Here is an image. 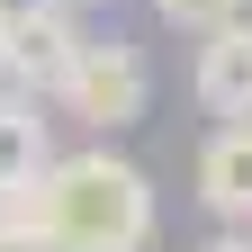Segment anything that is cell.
<instances>
[{"label":"cell","mask_w":252,"mask_h":252,"mask_svg":"<svg viewBox=\"0 0 252 252\" xmlns=\"http://www.w3.org/2000/svg\"><path fill=\"white\" fill-rule=\"evenodd\" d=\"M18 216L45 234V252H144L162 207H153V180L108 144L54 153L36 171V189L18 198Z\"/></svg>","instance_id":"1"},{"label":"cell","mask_w":252,"mask_h":252,"mask_svg":"<svg viewBox=\"0 0 252 252\" xmlns=\"http://www.w3.org/2000/svg\"><path fill=\"white\" fill-rule=\"evenodd\" d=\"M72 9H81V0H72Z\"/></svg>","instance_id":"11"},{"label":"cell","mask_w":252,"mask_h":252,"mask_svg":"<svg viewBox=\"0 0 252 252\" xmlns=\"http://www.w3.org/2000/svg\"><path fill=\"white\" fill-rule=\"evenodd\" d=\"M198 252H252V234H216V243H198Z\"/></svg>","instance_id":"10"},{"label":"cell","mask_w":252,"mask_h":252,"mask_svg":"<svg viewBox=\"0 0 252 252\" xmlns=\"http://www.w3.org/2000/svg\"><path fill=\"white\" fill-rule=\"evenodd\" d=\"M54 108H63V117H81V126H99V135L135 126V117L153 108V63H144V45H135V36H90L81 63L63 72Z\"/></svg>","instance_id":"2"},{"label":"cell","mask_w":252,"mask_h":252,"mask_svg":"<svg viewBox=\"0 0 252 252\" xmlns=\"http://www.w3.org/2000/svg\"><path fill=\"white\" fill-rule=\"evenodd\" d=\"M153 18L180 27V36H216V27L243 18V0H153Z\"/></svg>","instance_id":"7"},{"label":"cell","mask_w":252,"mask_h":252,"mask_svg":"<svg viewBox=\"0 0 252 252\" xmlns=\"http://www.w3.org/2000/svg\"><path fill=\"white\" fill-rule=\"evenodd\" d=\"M198 198L225 216L234 234H252V117L216 126V135L198 144Z\"/></svg>","instance_id":"6"},{"label":"cell","mask_w":252,"mask_h":252,"mask_svg":"<svg viewBox=\"0 0 252 252\" xmlns=\"http://www.w3.org/2000/svg\"><path fill=\"white\" fill-rule=\"evenodd\" d=\"M0 252H45V234H36V225H27V216H18V207H0Z\"/></svg>","instance_id":"8"},{"label":"cell","mask_w":252,"mask_h":252,"mask_svg":"<svg viewBox=\"0 0 252 252\" xmlns=\"http://www.w3.org/2000/svg\"><path fill=\"white\" fill-rule=\"evenodd\" d=\"M81 45H90V27H81L72 0H27V9H18V36H9V90L54 99L63 72L81 63Z\"/></svg>","instance_id":"3"},{"label":"cell","mask_w":252,"mask_h":252,"mask_svg":"<svg viewBox=\"0 0 252 252\" xmlns=\"http://www.w3.org/2000/svg\"><path fill=\"white\" fill-rule=\"evenodd\" d=\"M45 162H54V117H45V99L0 90V207H18Z\"/></svg>","instance_id":"5"},{"label":"cell","mask_w":252,"mask_h":252,"mask_svg":"<svg viewBox=\"0 0 252 252\" xmlns=\"http://www.w3.org/2000/svg\"><path fill=\"white\" fill-rule=\"evenodd\" d=\"M9 36H18V0H0V81H9Z\"/></svg>","instance_id":"9"},{"label":"cell","mask_w":252,"mask_h":252,"mask_svg":"<svg viewBox=\"0 0 252 252\" xmlns=\"http://www.w3.org/2000/svg\"><path fill=\"white\" fill-rule=\"evenodd\" d=\"M189 90H198V108H207L216 126L252 117V18H234V27H216V36H198Z\"/></svg>","instance_id":"4"}]
</instances>
